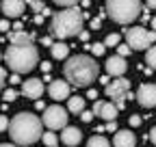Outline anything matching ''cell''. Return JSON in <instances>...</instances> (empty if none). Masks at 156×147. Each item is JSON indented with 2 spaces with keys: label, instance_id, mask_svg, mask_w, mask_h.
Here are the masks:
<instances>
[{
  "label": "cell",
  "instance_id": "39",
  "mask_svg": "<svg viewBox=\"0 0 156 147\" xmlns=\"http://www.w3.org/2000/svg\"><path fill=\"white\" fill-rule=\"evenodd\" d=\"M0 147H15L13 143H0Z\"/></svg>",
  "mask_w": 156,
  "mask_h": 147
},
{
  "label": "cell",
  "instance_id": "23",
  "mask_svg": "<svg viewBox=\"0 0 156 147\" xmlns=\"http://www.w3.org/2000/svg\"><path fill=\"white\" fill-rule=\"evenodd\" d=\"M104 52H106L104 43H91V54H93V56H102Z\"/></svg>",
  "mask_w": 156,
  "mask_h": 147
},
{
  "label": "cell",
  "instance_id": "19",
  "mask_svg": "<svg viewBox=\"0 0 156 147\" xmlns=\"http://www.w3.org/2000/svg\"><path fill=\"white\" fill-rule=\"evenodd\" d=\"M41 141H44V145H46V147H56V145H58V136L54 134V130L44 132V134H41Z\"/></svg>",
  "mask_w": 156,
  "mask_h": 147
},
{
  "label": "cell",
  "instance_id": "41",
  "mask_svg": "<svg viewBox=\"0 0 156 147\" xmlns=\"http://www.w3.org/2000/svg\"><path fill=\"white\" fill-rule=\"evenodd\" d=\"M0 59H2V54H0Z\"/></svg>",
  "mask_w": 156,
  "mask_h": 147
},
{
  "label": "cell",
  "instance_id": "22",
  "mask_svg": "<svg viewBox=\"0 0 156 147\" xmlns=\"http://www.w3.org/2000/svg\"><path fill=\"white\" fill-rule=\"evenodd\" d=\"M119 41H122V37H119V35H117V32H113V35H108V37H106V39H104L102 43H104L106 48H113V46H117V43H119Z\"/></svg>",
  "mask_w": 156,
  "mask_h": 147
},
{
  "label": "cell",
  "instance_id": "14",
  "mask_svg": "<svg viewBox=\"0 0 156 147\" xmlns=\"http://www.w3.org/2000/svg\"><path fill=\"white\" fill-rule=\"evenodd\" d=\"M26 9V0H2V13L7 17H20Z\"/></svg>",
  "mask_w": 156,
  "mask_h": 147
},
{
  "label": "cell",
  "instance_id": "11",
  "mask_svg": "<svg viewBox=\"0 0 156 147\" xmlns=\"http://www.w3.org/2000/svg\"><path fill=\"white\" fill-rule=\"evenodd\" d=\"M48 93L54 102H61L69 97V82L67 80H52L48 87Z\"/></svg>",
  "mask_w": 156,
  "mask_h": 147
},
{
  "label": "cell",
  "instance_id": "18",
  "mask_svg": "<svg viewBox=\"0 0 156 147\" xmlns=\"http://www.w3.org/2000/svg\"><path fill=\"white\" fill-rule=\"evenodd\" d=\"M50 52H52V56H54V59L63 61V59H67V56H69V46H67V43H63V41H58V43L50 46Z\"/></svg>",
  "mask_w": 156,
  "mask_h": 147
},
{
  "label": "cell",
  "instance_id": "17",
  "mask_svg": "<svg viewBox=\"0 0 156 147\" xmlns=\"http://www.w3.org/2000/svg\"><path fill=\"white\" fill-rule=\"evenodd\" d=\"M69 102H67V110L72 115H80L83 110H85V97H80V95H72V97H67Z\"/></svg>",
  "mask_w": 156,
  "mask_h": 147
},
{
  "label": "cell",
  "instance_id": "21",
  "mask_svg": "<svg viewBox=\"0 0 156 147\" xmlns=\"http://www.w3.org/2000/svg\"><path fill=\"white\" fill-rule=\"evenodd\" d=\"M145 63L150 69H156V46L147 48V54H145Z\"/></svg>",
  "mask_w": 156,
  "mask_h": 147
},
{
  "label": "cell",
  "instance_id": "24",
  "mask_svg": "<svg viewBox=\"0 0 156 147\" xmlns=\"http://www.w3.org/2000/svg\"><path fill=\"white\" fill-rule=\"evenodd\" d=\"M115 48H117V52H119V56H128V54L132 52V48L128 43H117Z\"/></svg>",
  "mask_w": 156,
  "mask_h": 147
},
{
  "label": "cell",
  "instance_id": "30",
  "mask_svg": "<svg viewBox=\"0 0 156 147\" xmlns=\"http://www.w3.org/2000/svg\"><path fill=\"white\" fill-rule=\"evenodd\" d=\"M130 125H132V128L141 125V117H139V115H132V117H130Z\"/></svg>",
  "mask_w": 156,
  "mask_h": 147
},
{
  "label": "cell",
  "instance_id": "2",
  "mask_svg": "<svg viewBox=\"0 0 156 147\" xmlns=\"http://www.w3.org/2000/svg\"><path fill=\"white\" fill-rule=\"evenodd\" d=\"M65 78L74 87H89L100 76V65H98L89 54H74L65 63Z\"/></svg>",
  "mask_w": 156,
  "mask_h": 147
},
{
  "label": "cell",
  "instance_id": "25",
  "mask_svg": "<svg viewBox=\"0 0 156 147\" xmlns=\"http://www.w3.org/2000/svg\"><path fill=\"white\" fill-rule=\"evenodd\" d=\"M26 5H28V7H30L33 11H44V9H46V5L41 2V0H28Z\"/></svg>",
  "mask_w": 156,
  "mask_h": 147
},
{
  "label": "cell",
  "instance_id": "4",
  "mask_svg": "<svg viewBox=\"0 0 156 147\" xmlns=\"http://www.w3.org/2000/svg\"><path fill=\"white\" fill-rule=\"evenodd\" d=\"M85 24V15L78 7H67L65 11H58L50 20V30L58 39H69V37L80 35Z\"/></svg>",
  "mask_w": 156,
  "mask_h": 147
},
{
  "label": "cell",
  "instance_id": "31",
  "mask_svg": "<svg viewBox=\"0 0 156 147\" xmlns=\"http://www.w3.org/2000/svg\"><path fill=\"white\" fill-rule=\"evenodd\" d=\"M5 80H7V71L0 67V91H2V84H5Z\"/></svg>",
  "mask_w": 156,
  "mask_h": 147
},
{
  "label": "cell",
  "instance_id": "1",
  "mask_svg": "<svg viewBox=\"0 0 156 147\" xmlns=\"http://www.w3.org/2000/svg\"><path fill=\"white\" fill-rule=\"evenodd\" d=\"M44 123L33 113H17L9 121V134L15 145H33L41 138L44 134Z\"/></svg>",
  "mask_w": 156,
  "mask_h": 147
},
{
  "label": "cell",
  "instance_id": "5",
  "mask_svg": "<svg viewBox=\"0 0 156 147\" xmlns=\"http://www.w3.org/2000/svg\"><path fill=\"white\" fill-rule=\"evenodd\" d=\"M106 13L117 24H130L141 15V0H106Z\"/></svg>",
  "mask_w": 156,
  "mask_h": 147
},
{
  "label": "cell",
  "instance_id": "16",
  "mask_svg": "<svg viewBox=\"0 0 156 147\" xmlns=\"http://www.w3.org/2000/svg\"><path fill=\"white\" fill-rule=\"evenodd\" d=\"M80 138H83V132L78 130V128H74V125H65V128H63V132H61V141H63L67 147L78 145V143H80Z\"/></svg>",
  "mask_w": 156,
  "mask_h": 147
},
{
  "label": "cell",
  "instance_id": "3",
  "mask_svg": "<svg viewBox=\"0 0 156 147\" xmlns=\"http://www.w3.org/2000/svg\"><path fill=\"white\" fill-rule=\"evenodd\" d=\"M5 61L7 65L15 71V74H26L30 69H35L37 61H39V52L37 46L33 43V39H24V41H11V46L5 52Z\"/></svg>",
  "mask_w": 156,
  "mask_h": 147
},
{
  "label": "cell",
  "instance_id": "28",
  "mask_svg": "<svg viewBox=\"0 0 156 147\" xmlns=\"http://www.w3.org/2000/svg\"><path fill=\"white\" fill-rule=\"evenodd\" d=\"M80 119H83L85 123H89V121L93 119V110H83V113H80Z\"/></svg>",
  "mask_w": 156,
  "mask_h": 147
},
{
  "label": "cell",
  "instance_id": "34",
  "mask_svg": "<svg viewBox=\"0 0 156 147\" xmlns=\"http://www.w3.org/2000/svg\"><path fill=\"white\" fill-rule=\"evenodd\" d=\"M150 141H152V145H156V125L150 130Z\"/></svg>",
  "mask_w": 156,
  "mask_h": 147
},
{
  "label": "cell",
  "instance_id": "7",
  "mask_svg": "<svg viewBox=\"0 0 156 147\" xmlns=\"http://www.w3.org/2000/svg\"><path fill=\"white\" fill-rule=\"evenodd\" d=\"M128 93H130V80H126L124 76H115V80H111L106 84V97H111L117 108L126 106Z\"/></svg>",
  "mask_w": 156,
  "mask_h": 147
},
{
  "label": "cell",
  "instance_id": "12",
  "mask_svg": "<svg viewBox=\"0 0 156 147\" xmlns=\"http://www.w3.org/2000/svg\"><path fill=\"white\" fill-rule=\"evenodd\" d=\"M128 69V63H126V56H111L106 59V74L108 76H124Z\"/></svg>",
  "mask_w": 156,
  "mask_h": 147
},
{
  "label": "cell",
  "instance_id": "27",
  "mask_svg": "<svg viewBox=\"0 0 156 147\" xmlns=\"http://www.w3.org/2000/svg\"><path fill=\"white\" fill-rule=\"evenodd\" d=\"M78 2V0H54V5H58V7H74Z\"/></svg>",
  "mask_w": 156,
  "mask_h": 147
},
{
  "label": "cell",
  "instance_id": "8",
  "mask_svg": "<svg viewBox=\"0 0 156 147\" xmlns=\"http://www.w3.org/2000/svg\"><path fill=\"white\" fill-rule=\"evenodd\" d=\"M41 123L48 128V130H63V128L67 125V110L63 106H58V104L46 106Z\"/></svg>",
  "mask_w": 156,
  "mask_h": 147
},
{
  "label": "cell",
  "instance_id": "33",
  "mask_svg": "<svg viewBox=\"0 0 156 147\" xmlns=\"http://www.w3.org/2000/svg\"><path fill=\"white\" fill-rule=\"evenodd\" d=\"M117 130V123L115 121H106V132H115Z\"/></svg>",
  "mask_w": 156,
  "mask_h": 147
},
{
  "label": "cell",
  "instance_id": "29",
  "mask_svg": "<svg viewBox=\"0 0 156 147\" xmlns=\"http://www.w3.org/2000/svg\"><path fill=\"white\" fill-rule=\"evenodd\" d=\"M5 130H9V119L5 115H0V132H5Z\"/></svg>",
  "mask_w": 156,
  "mask_h": 147
},
{
  "label": "cell",
  "instance_id": "9",
  "mask_svg": "<svg viewBox=\"0 0 156 147\" xmlns=\"http://www.w3.org/2000/svg\"><path fill=\"white\" fill-rule=\"evenodd\" d=\"M136 102L143 108H154L156 106V84H152V82L141 84L139 91H136Z\"/></svg>",
  "mask_w": 156,
  "mask_h": 147
},
{
  "label": "cell",
  "instance_id": "26",
  "mask_svg": "<svg viewBox=\"0 0 156 147\" xmlns=\"http://www.w3.org/2000/svg\"><path fill=\"white\" fill-rule=\"evenodd\" d=\"M2 97H5V102H13V100L17 97V91H15V89H7L5 93H2Z\"/></svg>",
  "mask_w": 156,
  "mask_h": 147
},
{
  "label": "cell",
  "instance_id": "6",
  "mask_svg": "<svg viewBox=\"0 0 156 147\" xmlns=\"http://www.w3.org/2000/svg\"><path fill=\"white\" fill-rule=\"evenodd\" d=\"M156 41V30H147L143 26H132L126 30V43L132 50H147Z\"/></svg>",
  "mask_w": 156,
  "mask_h": 147
},
{
  "label": "cell",
  "instance_id": "10",
  "mask_svg": "<svg viewBox=\"0 0 156 147\" xmlns=\"http://www.w3.org/2000/svg\"><path fill=\"white\" fill-rule=\"evenodd\" d=\"M117 108L115 102H95L93 104V115L102 117L104 121H115L117 119Z\"/></svg>",
  "mask_w": 156,
  "mask_h": 147
},
{
  "label": "cell",
  "instance_id": "15",
  "mask_svg": "<svg viewBox=\"0 0 156 147\" xmlns=\"http://www.w3.org/2000/svg\"><path fill=\"white\" fill-rule=\"evenodd\" d=\"M134 145H136L134 132H130V130H119V132H115L113 147H134Z\"/></svg>",
  "mask_w": 156,
  "mask_h": 147
},
{
  "label": "cell",
  "instance_id": "35",
  "mask_svg": "<svg viewBox=\"0 0 156 147\" xmlns=\"http://www.w3.org/2000/svg\"><path fill=\"white\" fill-rule=\"evenodd\" d=\"M9 82H11V84H17V82H20V74H13V76L9 78Z\"/></svg>",
  "mask_w": 156,
  "mask_h": 147
},
{
  "label": "cell",
  "instance_id": "40",
  "mask_svg": "<svg viewBox=\"0 0 156 147\" xmlns=\"http://www.w3.org/2000/svg\"><path fill=\"white\" fill-rule=\"evenodd\" d=\"M152 28L156 30V17H152Z\"/></svg>",
  "mask_w": 156,
  "mask_h": 147
},
{
  "label": "cell",
  "instance_id": "32",
  "mask_svg": "<svg viewBox=\"0 0 156 147\" xmlns=\"http://www.w3.org/2000/svg\"><path fill=\"white\" fill-rule=\"evenodd\" d=\"M9 28H11V26H9V22H7V20H0V32H7Z\"/></svg>",
  "mask_w": 156,
  "mask_h": 147
},
{
  "label": "cell",
  "instance_id": "37",
  "mask_svg": "<svg viewBox=\"0 0 156 147\" xmlns=\"http://www.w3.org/2000/svg\"><path fill=\"white\" fill-rule=\"evenodd\" d=\"M80 39H83V41H87V39H89V35H87L85 30H80Z\"/></svg>",
  "mask_w": 156,
  "mask_h": 147
},
{
  "label": "cell",
  "instance_id": "38",
  "mask_svg": "<svg viewBox=\"0 0 156 147\" xmlns=\"http://www.w3.org/2000/svg\"><path fill=\"white\" fill-rule=\"evenodd\" d=\"M41 69L44 71H50V63H41Z\"/></svg>",
  "mask_w": 156,
  "mask_h": 147
},
{
  "label": "cell",
  "instance_id": "20",
  "mask_svg": "<svg viewBox=\"0 0 156 147\" xmlns=\"http://www.w3.org/2000/svg\"><path fill=\"white\" fill-rule=\"evenodd\" d=\"M87 147H111V143H108V141H106L104 136H100V134H95V136H91V138H89Z\"/></svg>",
  "mask_w": 156,
  "mask_h": 147
},
{
  "label": "cell",
  "instance_id": "36",
  "mask_svg": "<svg viewBox=\"0 0 156 147\" xmlns=\"http://www.w3.org/2000/svg\"><path fill=\"white\" fill-rule=\"evenodd\" d=\"M147 9H156V0H147Z\"/></svg>",
  "mask_w": 156,
  "mask_h": 147
},
{
  "label": "cell",
  "instance_id": "13",
  "mask_svg": "<svg viewBox=\"0 0 156 147\" xmlns=\"http://www.w3.org/2000/svg\"><path fill=\"white\" fill-rule=\"evenodd\" d=\"M22 93H24V97L39 100V97L44 95V82H41V80H37V78L24 80V84H22Z\"/></svg>",
  "mask_w": 156,
  "mask_h": 147
}]
</instances>
